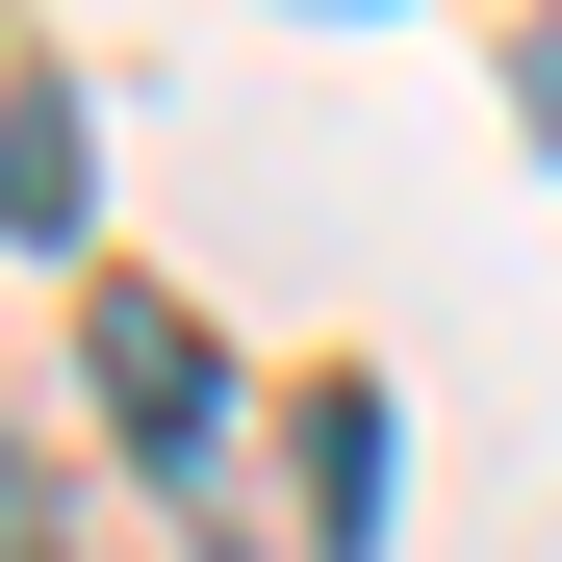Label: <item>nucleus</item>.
Masks as SVG:
<instances>
[{
  "label": "nucleus",
  "instance_id": "1",
  "mask_svg": "<svg viewBox=\"0 0 562 562\" xmlns=\"http://www.w3.org/2000/svg\"><path fill=\"white\" fill-rule=\"evenodd\" d=\"M77 205H103V154H77V103H52V77H0V231H77Z\"/></svg>",
  "mask_w": 562,
  "mask_h": 562
},
{
  "label": "nucleus",
  "instance_id": "2",
  "mask_svg": "<svg viewBox=\"0 0 562 562\" xmlns=\"http://www.w3.org/2000/svg\"><path fill=\"white\" fill-rule=\"evenodd\" d=\"M103 409L154 460H205V333H179V307H103Z\"/></svg>",
  "mask_w": 562,
  "mask_h": 562
},
{
  "label": "nucleus",
  "instance_id": "3",
  "mask_svg": "<svg viewBox=\"0 0 562 562\" xmlns=\"http://www.w3.org/2000/svg\"><path fill=\"white\" fill-rule=\"evenodd\" d=\"M384 537V384H307V562Z\"/></svg>",
  "mask_w": 562,
  "mask_h": 562
},
{
  "label": "nucleus",
  "instance_id": "4",
  "mask_svg": "<svg viewBox=\"0 0 562 562\" xmlns=\"http://www.w3.org/2000/svg\"><path fill=\"white\" fill-rule=\"evenodd\" d=\"M0 562H52V537H26V486H0Z\"/></svg>",
  "mask_w": 562,
  "mask_h": 562
}]
</instances>
